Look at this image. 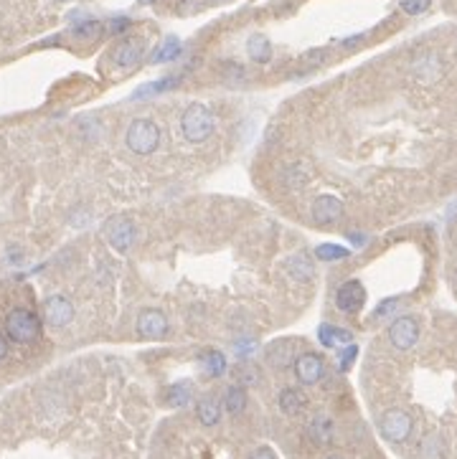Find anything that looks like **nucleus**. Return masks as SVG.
I'll return each mask as SVG.
<instances>
[{
  "mask_svg": "<svg viewBox=\"0 0 457 459\" xmlns=\"http://www.w3.org/2000/svg\"><path fill=\"white\" fill-rule=\"evenodd\" d=\"M224 409L232 414V416L244 414V409H247V391H244L242 386H232L224 396Z\"/></svg>",
  "mask_w": 457,
  "mask_h": 459,
  "instance_id": "obj_23",
  "label": "nucleus"
},
{
  "mask_svg": "<svg viewBox=\"0 0 457 459\" xmlns=\"http://www.w3.org/2000/svg\"><path fill=\"white\" fill-rule=\"evenodd\" d=\"M308 434L318 447H328L333 442V434H335V424L328 414H315L308 426Z\"/></svg>",
  "mask_w": 457,
  "mask_h": 459,
  "instance_id": "obj_14",
  "label": "nucleus"
},
{
  "mask_svg": "<svg viewBox=\"0 0 457 459\" xmlns=\"http://www.w3.org/2000/svg\"><path fill=\"white\" fill-rule=\"evenodd\" d=\"M181 79L178 77H171V79H161V82H155V84H148V87H143L140 92H135V97L132 99H145V97H150V94H161V92H166V89H171V87H176Z\"/></svg>",
  "mask_w": 457,
  "mask_h": 459,
  "instance_id": "obj_26",
  "label": "nucleus"
},
{
  "mask_svg": "<svg viewBox=\"0 0 457 459\" xmlns=\"http://www.w3.org/2000/svg\"><path fill=\"white\" fill-rule=\"evenodd\" d=\"M292 371H295V378L303 386H315L326 376V360L318 353H313V350H308V353L297 355L295 363H292Z\"/></svg>",
  "mask_w": 457,
  "mask_h": 459,
  "instance_id": "obj_7",
  "label": "nucleus"
},
{
  "mask_svg": "<svg viewBox=\"0 0 457 459\" xmlns=\"http://www.w3.org/2000/svg\"><path fill=\"white\" fill-rule=\"evenodd\" d=\"M254 347H257V340H249V338H247V340H239L237 342V355L239 358H247V355H252Z\"/></svg>",
  "mask_w": 457,
  "mask_h": 459,
  "instance_id": "obj_31",
  "label": "nucleus"
},
{
  "mask_svg": "<svg viewBox=\"0 0 457 459\" xmlns=\"http://www.w3.org/2000/svg\"><path fill=\"white\" fill-rule=\"evenodd\" d=\"M389 340L397 350H412L419 340V323L414 318H399L389 328Z\"/></svg>",
  "mask_w": 457,
  "mask_h": 459,
  "instance_id": "obj_9",
  "label": "nucleus"
},
{
  "mask_svg": "<svg viewBox=\"0 0 457 459\" xmlns=\"http://www.w3.org/2000/svg\"><path fill=\"white\" fill-rule=\"evenodd\" d=\"M6 338L16 345H31L41 338V318L31 307H13L6 315Z\"/></svg>",
  "mask_w": 457,
  "mask_h": 459,
  "instance_id": "obj_1",
  "label": "nucleus"
},
{
  "mask_svg": "<svg viewBox=\"0 0 457 459\" xmlns=\"http://www.w3.org/2000/svg\"><path fill=\"white\" fill-rule=\"evenodd\" d=\"M125 145L135 155H153L161 145V127L148 117H135L127 124Z\"/></svg>",
  "mask_w": 457,
  "mask_h": 459,
  "instance_id": "obj_3",
  "label": "nucleus"
},
{
  "mask_svg": "<svg viewBox=\"0 0 457 459\" xmlns=\"http://www.w3.org/2000/svg\"><path fill=\"white\" fill-rule=\"evenodd\" d=\"M247 53H249V59L254 64H267L272 59V43H269V38L264 33H254L247 41Z\"/></svg>",
  "mask_w": 457,
  "mask_h": 459,
  "instance_id": "obj_18",
  "label": "nucleus"
},
{
  "mask_svg": "<svg viewBox=\"0 0 457 459\" xmlns=\"http://www.w3.org/2000/svg\"><path fill=\"white\" fill-rule=\"evenodd\" d=\"M211 3H221V0H211Z\"/></svg>",
  "mask_w": 457,
  "mask_h": 459,
  "instance_id": "obj_38",
  "label": "nucleus"
},
{
  "mask_svg": "<svg viewBox=\"0 0 457 459\" xmlns=\"http://www.w3.org/2000/svg\"><path fill=\"white\" fill-rule=\"evenodd\" d=\"M412 74L416 77V82L432 84L442 77V61H439L437 53H421L419 59H414V64H412Z\"/></svg>",
  "mask_w": 457,
  "mask_h": 459,
  "instance_id": "obj_13",
  "label": "nucleus"
},
{
  "mask_svg": "<svg viewBox=\"0 0 457 459\" xmlns=\"http://www.w3.org/2000/svg\"><path fill=\"white\" fill-rule=\"evenodd\" d=\"M127 26H130V21H127V18H117V21H112V33H119V31H125Z\"/></svg>",
  "mask_w": 457,
  "mask_h": 459,
  "instance_id": "obj_34",
  "label": "nucleus"
},
{
  "mask_svg": "<svg viewBox=\"0 0 457 459\" xmlns=\"http://www.w3.org/2000/svg\"><path fill=\"white\" fill-rule=\"evenodd\" d=\"M356 355H358V347L350 342V345H343V350H340V358H338V368L340 371H348L350 365L356 363Z\"/></svg>",
  "mask_w": 457,
  "mask_h": 459,
  "instance_id": "obj_30",
  "label": "nucleus"
},
{
  "mask_svg": "<svg viewBox=\"0 0 457 459\" xmlns=\"http://www.w3.org/2000/svg\"><path fill=\"white\" fill-rule=\"evenodd\" d=\"M279 409L287 416H297L305 409V396L297 389H282V394H279Z\"/></svg>",
  "mask_w": 457,
  "mask_h": 459,
  "instance_id": "obj_19",
  "label": "nucleus"
},
{
  "mask_svg": "<svg viewBox=\"0 0 457 459\" xmlns=\"http://www.w3.org/2000/svg\"><path fill=\"white\" fill-rule=\"evenodd\" d=\"M137 333L148 340H161L168 335V320L161 310H145L137 318Z\"/></svg>",
  "mask_w": 457,
  "mask_h": 459,
  "instance_id": "obj_12",
  "label": "nucleus"
},
{
  "mask_svg": "<svg viewBox=\"0 0 457 459\" xmlns=\"http://www.w3.org/2000/svg\"><path fill=\"white\" fill-rule=\"evenodd\" d=\"M145 56V41L137 36H127L114 46L112 51V64L117 69H135Z\"/></svg>",
  "mask_w": 457,
  "mask_h": 459,
  "instance_id": "obj_8",
  "label": "nucleus"
},
{
  "mask_svg": "<svg viewBox=\"0 0 457 459\" xmlns=\"http://www.w3.org/2000/svg\"><path fill=\"white\" fill-rule=\"evenodd\" d=\"M315 256L323 261H340V259H348L350 252L345 247H338V244H321L315 249Z\"/></svg>",
  "mask_w": 457,
  "mask_h": 459,
  "instance_id": "obj_25",
  "label": "nucleus"
},
{
  "mask_svg": "<svg viewBox=\"0 0 457 459\" xmlns=\"http://www.w3.org/2000/svg\"><path fill=\"white\" fill-rule=\"evenodd\" d=\"M310 216H313V221L318 226H330L343 216V203H340L335 195H318V198L313 200Z\"/></svg>",
  "mask_w": 457,
  "mask_h": 459,
  "instance_id": "obj_11",
  "label": "nucleus"
},
{
  "mask_svg": "<svg viewBox=\"0 0 457 459\" xmlns=\"http://www.w3.org/2000/svg\"><path fill=\"white\" fill-rule=\"evenodd\" d=\"M72 33L77 36V38H87V41H92V38H97V36L102 33V23L100 21H82V23L74 26Z\"/></svg>",
  "mask_w": 457,
  "mask_h": 459,
  "instance_id": "obj_27",
  "label": "nucleus"
},
{
  "mask_svg": "<svg viewBox=\"0 0 457 459\" xmlns=\"http://www.w3.org/2000/svg\"><path fill=\"white\" fill-rule=\"evenodd\" d=\"M323 459H343V457H340V454H335V452H330V454H326Z\"/></svg>",
  "mask_w": 457,
  "mask_h": 459,
  "instance_id": "obj_36",
  "label": "nucleus"
},
{
  "mask_svg": "<svg viewBox=\"0 0 457 459\" xmlns=\"http://www.w3.org/2000/svg\"><path fill=\"white\" fill-rule=\"evenodd\" d=\"M196 416L203 426H216L221 418V409L214 399H201L196 404Z\"/></svg>",
  "mask_w": 457,
  "mask_h": 459,
  "instance_id": "obj_20",
  "label": "nucleus"
},
{
  "mask_svg": "<svg viewBox=\"0 0 457 459\" xmlns=\"http://www.w3.org/2000/svg\"><path fill=\"white\" fill-rule=\"evenodd\" d=\"M201 365L208 376L219 378V376H224V371H226V358H224V353H219V350H203Z\"/></svg>",
  "mask_w": 457,
  "mask_h": 459,
  "instance_id": "obj_22",
  "label": "nucleus"
},
{
  "mask_svg": "<svg viewBox=\"0 0 457 459\" xmlns=\"http://www.w3.org/2000/svg\"><path fill=\"white\" fill-rule=\"evenodd\" d=\"M399 305V300L394 297V300H386L379 305V310H376V318H384V315H389V310H394V307Z\"/></svg>",
  "mask_w": 457,
  "mask_h": 459,
  "instance_id": "obj_33",
  "label": "nucleus"
},
{
  "mask_svg": "<svg viewBox=\"0 0 457 459\" xmlns=\"http://www.w3.org/2000/svg\"><path fill=\"white\" fill-rule=\"evenodd\" d=\"M432 6V0H399V8H402L407 16H419L427 8Z\"/></svg>",
  "mask_w": 457,
  "mask_h": 459,
  "instance_id": "obj_29",
  "label": "nucleus"
},
{
  "mask_svg": "<svg viewBox=\"0 0 457 459\" xmlns=\"http://www.w3.org/2000/svg\"><path fill=\"white\" fill-rule=\"evenodd\" d=\"M249 459H277V454H274L269 447H259L249 454Z\"/></svg>",
  "mask_w": 457,
  "mask_h": 459,
  "instance_id": "obj_32",
  "label": "nucleus"
},
{
  "mask_svg": "<svg viewBox=\"0 0 457 459\" xmlns=\"http://www.w3.org/2000/svg\"><path fill=\"white\" fill-rule=\"evenodd\" d=\"M8 358V340H6V335L0 333V363Z\"/></svg>",
  "mask_w": 457,
  "mask_h": 459,
  "instance_id": "obj_35",
  "label": "nucleus"
},
{
  "mask_svg": "<svg viewBox=\"0 0 457 459\" xmlns=\"http://www.w3.org/2000/svg\"><path fill=\"white\" fill-rule=\"evenodd\" d=\"M190 399H193V394H190V383H176V386H171L168 389V406L173 409H183L190 404Z\"/></svg>",
  "mask_w": 457,
  "mask_h": 459,
  "instance_id": "obj_24",
  "label": "nucleus"
},
{
  "mask_svg": "<svg viewBox=\"0 0 457 459\" xmlns=\"http://www.w3.org/2000/svg\"><path fill=\"white\" fill-rule=\"evenodd\" d=\"M216 130V119L214 112L206 104L196 102V104L186 107V112L181 114V132L188 142H206L208 137L214 135Z\"/></svg>",
  "mask_w": 457,
  "mask_h": 459,
  "instance_id": "obj_2",
  "label": "nucleus"
},
{
  "mask_svg": "<svg viewBox=\"0 0 457 459\" xmlns=\"http://www.w3.org/2000/svg\"><path fill=\"white\" fill-rule=\"evenodd\" d=\"M104 236H107L109 247L114 249V252L119 254H127L132 249V244H135V224H132L127 216H112L104 224Z\"/></svg>",
  "mask_w": 457,
  "mask_h": 459,
  "instance_id": "obj_5",
  "label": "nucleus"
},
{
  "mask_svg": "<svg viewBox=\"0 0 457 459\" xmlns=\"http://www.w3.org/2000/svg\"><path fill=\"white\" fill-rule=\"evenodd\" d=\"M363 302H366V289H363V284L358 279H348L335 292V307L340 312H345V315L358 312L363 307Z\"/></svg>",
  "mask_w": 457,
  "mask_h": 459,
  "instance_id": "obj_10",
  "label": "nucleus"
},
{
  "mask_svg": "<svg viewBox=\"0 0 457 459\" xmlns=\"http://www.w3.org/2000/svg\"><path fill=\"white\" fill-rule=\"evenodd\" d=\"M442 442L439 436H429L427 442L421 444V459H442Z\"/></svg>",
  "mask_w": 457,
  "mask_h": 459,
  "instance_id": "obj_28",
  "label": "nucleus"
},
{
  "mask_svg": "<svg viewBox=\"0 0 457 459\" xmlns=\"http://www.w3.org/2000/svg\"><path fill=\"white\" fill-rule=\"evenodd\" d=\"M178 56H181V41L176 38V36H168L166 41L155 48L153 59L150 61H153V64H166V61L178 59Z\"/></svg>",
  "mask_w": 457,
  "mask_h": 459,
  "instance_id": "obj_21",
  "label": "nucleus"
},
{
  "mask_svg": "<svg viewBox=\"0 0 457 459\" xmlns=\"http://www.w3.org/2000/svg\"><path fill=\"white\" fill-rule=\"evenodd\" d=\"M140 3H153V0H140Z\"/></svg>",
  "mask_w": 457,
  "mask_h": 459,
  "instance_id": "obj_37",
  "label": "nucleus"
},
{
  "mask_svg": "<svg viewBox=\"0 0 457 459\" xmlns=\"http://www.w3.org/2000/svg\"><path fill=\"white\" fill-rule=\"evenodd\" d=\"M279 180H282V185H285L287 190H292V193H300V190L308 185L310 171L305 168L303 163L285 165V168H282V173H279Z\"/></svg>",
  "mask_w": 457,
  "mask_h": 459,
  "instance_id": "obj_15",
  "label": "nucleus"
},
{
  "mask_svg": "<svg viewBox=\"0 0 457 459\" xmlns=\"http://www.w3.org/2000/svg\"><path fill=\"white\" fill-rule=\"evenodd\" d=\"M379 429H381V434H384V439L399 444V442H407V439H409L412 429H414V421H412V416L404 411V409H389V411L381 416Z\"/></svg>",
  "mask_w": 457,
  "mask_h": 459,
  "instance_id": "obj_4",
  "label": "nucleus"
},
{
  "mask_svg": "<svg viewBox=\"0 0 457 459\" xmlns=\"http://www.w3.org/2000/svg\"><path fill=\"white\" fill-rule=\"evenodd\" d=\"M41 320L48 328H66L74 320V302L64 295H51L41 305Z\"/></svg>",
  "mask_w": 457,
  "mask_h": 459,
  "instance_id": "obj_6",
  "label": "nucleus"
},
{
  "mask_svg": "<svg viewBox=\"0 0 457 459\" xmlns=\"http://www.w3.org/2000/svg\"><path fill=\"white\" fill-rule=\"evenodd\" d=\"M318 340L326 347H340V345H350L353 342V333L338 325H321L318 328Z\"/></svg>",
  "mask_w": 457,
  "mask_h": 459,
  "instance_id": "obj_16",
  "label": "nucleus"
},
{
  "mask_svg": "<svg viewBox=\"0 0 457 459\" xmlns=\"http://www.w3.org/2000/svg\"><path fill=\"white\" fill-rule=\"evenodd\" d=\"M287 274H290L295 282H310L313 279V274H315V266H313V261H310V256L308 254H292L290 259H287Z\"/></svg>",
  "mask_w": 457,
  "mask_h": 459,
  "instance_id": "obj_17",
  "label": "nucleus"
}]
</instances>
